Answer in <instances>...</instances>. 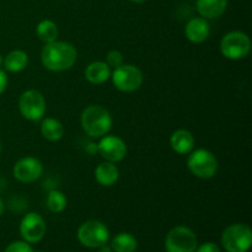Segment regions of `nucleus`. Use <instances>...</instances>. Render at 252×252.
Masks as SVG:
<instances>
[{
	"instance_id": "nucleus-1",
	"label": "nucleus",
	"mask_w": 252,
	"mask_h": 252,
	"mask_svg": "<svg viewBox=\"0 0 252 252\" xmlns=\"http://www.w3.org/2000/svg\"><path fill=\"white\" fill-rule=\"evenodd\" d=\"M78 51L69 42L54 41L44 44L41 51V62L51 71H65L75 64Z\"/></svg>"
},
{
	"instance_id": "nucleus-2",
	"label": "nucleus",
	"mask_w": 252,
	"mask_h": 252,
	"mask_svg": "<svg viewBox=\"0 0 252 252\" xmlns=\"http://www.w3.org/2000/svg\"><path fill=\"white\" fill-rule=\"evenodd\" d=\"M112 116L100 105H90L83 111L80 125L84 132L91 138H101L112 128Z\"/></svg>"
},
{
	"instance_id": "nucleus-3",
	"label": "nucleus",
	"mask_w": 252,
	"mask_h": 252,
	"mask_svg": "<svg viewBox=\"0 0 252 252\" xmlns=\"http://www.w3.org/2000/svg\"><path fill=\"white\" fill-rule=\"evenodd\" d=\"M187 167L193 176L201 180H208L216 176L218 171V160L209 150L196 149L189 154Z\"/></svg>"
},
{
	"instance_id": "nucleus-4",
	"label": "nucleus",
	"mask_w": 252,
	"mask_h": 252,
	"mask_svg": "<svg viewBox=\"0 0 252 252\" xmlns=\"http://www.w3.org/2000/svg\"><path fill=\"white\" fill-rule=\"evenodd\" d=\"M251 244L252 231L246 224H231L221 234V245L226 252H248Z\"/></svg>"
},
{
	"instance_id": "nucleus-5",
	"label": "nucleus",
	"mask_w": 252,
	"mask_h": 252,
	"mask_svg": "<svg viewBox=\"0 0 252 252\" xmlns=\"http://www.w3.org/2000/svg\"><path fill=\"white\" fill-rule=\"evenodd\" d=\"M251 52V39L245 32H228L220 41V53L229 61H239Z\"/></svg>"
},
{
	"instance_id": "nucleus-6",
	"label": "nucleus",
	"mask_w": 252,
	"mask_h": 252,
	"mask_svg": "<svg viewBox=\"0 0 252 252\" xmlns=\"http://www.w3.org/2000/svg\"><path fill=\"white\" fill-rule=\"evenodd\" d=\"M111 79L117 90L122 93H133L142 86L144 75L138 66L132 64H122L118 68L113 69Z\"/></svg>"
},
{
	"instance_id": "nucleus-7",
	"label": "nucleus",
	"mask_w": 252,
	"mask_h": 252,
	"mask_svg": "<svg viewBox=\"0 0 252 252\" xmlns=\"http://www.w3.org/2000/svg\"><path fill=\"white\" fill-rule=\"evenodd\" d=\"M46 98L36 89L24 91L19 98V110L22 117L31 122L42 120L46 113Z\"/></svg>"
},
{
	"instance_id": "nucleus-8",
	"label": "nucleus",
	"mask_w": 252,
	"mask_h": 252,
	"mask_svg": "<svg viewBox=\"0 0 252 252\" xmlns=\"http://www.w3.org/2000/svg\"><path fill=\"white\" fill-rule=\"evenodd\" d=\"M108 239V228L100 220H88L78 229V240L86 248L97 249L101 245H105Z\"/></svg>"
},
{
	"instance_id": "nucleus-9",
	"label": "nucleus",
	"mask_w": 252,
	"mask_h": 252,
	"mask_svg": "<svg viewBox=\"0 0 252 252\" xmlns=\"http://www.w3.org/2000/svg\"><path fill=\"white\" fill-rule=\"evenodd\" d=\"M166 252H194L197 249V236L193 230L185 225L175 226L165 239Z\"/></svg>"
},
{
	"instance_id": "nucleus-10",
	"label": "nucleus",
	"mask_w": 252,
	"mask_h": 252,
	"mask_svg": "<svg viewBox=\"0 0 252 252\" xmlns=\"http://www.w3.org/2000/svg\"><path fill=\"white\" fill-rule=\"evenodd\" d=\"M46 230L47 225L44 219L34 212L27 213L20 223V234L29 244L39 243L46 235Z\"/></svg>"
},
{
	"instance_id": "nucleus-11",
	"label": "nucleus",
	"mask_w": 252,
	"mask_h": 252,
	"mask_svg": "<svg viewBox=\"0 0 252 252\" xmlns=\"http://www.w3.org/2000/svg\"><path fill=\"white\" fill-rule=\"evenodd\" d=\"M97 153L105 159V161H122L127 155V145L122 138L117 135H103L97 143Z\"/></svg>"
},
{
	"instance_id": "nucleus-12",
	"label": "nucleus",
	"mask_w": 252,
	"mask_h": 252,
	"mask_svg": "<svg viewBox=\"0 0 252 252\" xmlns=\"http://www.w3.org/2000/svg\"><path fill=\"white\" fill-rule=\"evenodd\" d=\"M43 172V165L38 159L33 157L21 158L15 162L12 167V175L17 181L22 184H32L36 182Z\"/></svg>"
},
{
	"instance_id": "nucleus-13",
	"label": "nucleus",
	"mask_w": 252,
	"mask_h": 252,
	"mask_svg": "<svg viewBox=\"0 0 252 252\" xmlns=\"http://www.w3.org/2000/svg\"><path fill=\"white\" fill-rule=\"evenodd\" d=\"M211 34V26L203 17H192L185 26V36L194 44L203 43Z\"/></svg>"
},
{
	"instance_id": "nucleus-14",
	"label": "nucleus",
	"mask_w": 252,
	"mask_h": 252,
	"mask_svg": "<svg viewBox=\"0 0 252 252\" xmlns=\"http://www.w3.org/2000/svg\"><path fill=\"white\" fill-rule=\"evenodd\" d=\"M172 150L180 155H189L194 149V137L189 130L177 129L170 137Z\"/></svg>"
},
{
	"instance_id": "nucleus-15",
	"label": "nucleus",
	"mask_w": 252,
	"mask_h": 252,
	"mask_svg": "<svg viewBox=\"0 0 252 252\" xmlns=\"http://www.w3.org/2000/svg\"><path fill=\"white\" fill-rule=\"evenodd\" d=\"M228 0H197L196 9L201 17L206 20L218 19L225 12Z\"/></svg>"
},
{
	"instance_id": "nucleus-16",
	"label": "nucleus",
	"mask_w": 252,
	"mask_h": 252,
	"mask_svg": "<svg viewBox=\"0 0 252 252\" xmlns=\"http://www.w3.org/2000/svg\"><path fill=\"white\" fill-rule=\"evenodd\" d=\"M120 179V170L113 162H101L95 169V180L98 185L105 187L113 186Z\"/></svg>"
},
{
	"instance_id": "nucleus-17",
	"label": "nucleus",
	"mask_w": 252,
	"mask_h": 252,
	"mask_svg": "<svg viewBox=\"0 0 252 252\" xmlns=\"http://www.w3.org/2000/svg\"><path fill=\"white\" fill-rule=\"evenodd\" d=\"M111 68L105 62L96 61L86 66L85 79L94 85H101L111 78Z\"/></svg>"
},
{
	"instance_id": "nucleus-18",
	"label": "nucleus",
	"mask_w": 252,
	"mask_h": 252,
	"mask_svg": "<svg viewBox=\"0 0 252 252\" xmlns=\"http://www.w3.org/2000/svg\"><path fill=\"white\" fill-rule=\"evenodd\" d=\"M2 65L10 73H20L29 65V56L22 49H14L6 54Z\"/></svg>"
},
{
	"instance_id": "nucleus-19",
	"label": "nucleus",
	"mask_w": 252,
	"mask_h": 252,
	"mask_svg": "<svg viewBox=\"0 0 252 252\" xmlns=\"http://www.w3.org/2000/svg\"><path fill=\"white\" fill-rule=\"evenodd\" d=\"M41 134L48 142H58L64 135V127L61 121L56 118L47 117L42 120Z\"/></svg>"
},
{
	"instance_id": "nucleus-20",
	"label": "nucleus",
	"mask_w": 252,
	"mask_h": 252,
	"mask_svg": "<svg viewBox=\"0 0 252 252\" xmlns=\"http://www.w3.org/2000/svg\"><path fill=\"white\" fill-rule=\"evenodd\" d=\"M36 34L39 41L43 42L44 44L51 43V42L57 41V38H58V26L52 20H42L37 25Z\"/></svg>"
},
{
	"instance_id": "nucleus-21",
	"label": "nucleus",
	"mask_w": 252,
	"mask_h": 252,
	"mask_svg": "<svg viewBox=\"0 0 252 252\" xmlns=\"http://www.w3.org/2000/svg\"><path fill=\"white\" fill-rule=\"evenodd\" d=\"M137 246V239L128 233L118 234L111 241V249L113 252H135Z\"/></svg>"
},
{
	"instance_id": "nucleus-22",
	"label": "nucleus",
	"mask_w": 252,
	"mask_h": 252,
	"mask_svg": "<svg viewBox=\"0 0 252 252\" xmlns=\"http://www.w3.org/2000/svg\"><path fill=\"white\" fill-rule=\"evenodd\" d=\"M46 204L47 208H48L52 213H62V212L66 208L68 201H66L65 194L62 191H58V189H51V191L48 192V194H47Z\"/></svg>"
},
{
	"instance_id": "nucleus-23",
	"label": "nucleus",
	"mask_w": 252,
	"mask_h": 252,
	"mask_svg": "<svg viewBox=\"0 0 252 252\" xmlns=\"http://www.w3.org/2000/svg\"><path fill=\"white\" fill-rule=\"evenodd\" d=\"M106 64H107L110 68H118V66H121L122 64H125L123 54L121 53L120 51H117V49H112V51L108 52L107 56H106Z\"/></svg>"
},
{
	"instance_id": "nucleus-24",
	"label": "nucleus",
	"mask_w": 252,
	"mask_h": 252,
	"mask_svg": "<svg viewBox=\"0 0 252 252\" xmlns=\"http://www.w3.org/2000/svg\"><path fill=\"white\" fill-rule=\"evenodd\" d=\"M4 252H34L32 250L31 245L26 241H15V243H11L6 249H5Z\"/></svg>"
},
{
	"instance_id": "nucleus-25",
	"label": "nucleus",
	"mask_w": 252,
	"mask_h": 252,
	"mask_svg": "<svg viewBox=\"0 0 252 252\" xmlns=\"http://www.w3.org/2000/svg\"><path fill=\"white\" fill-rule=\"evenodd\" d=\"M194 252H220V248L214 243H206L197 248Z\"/></svg>"
},
{
	"instance_id": "nucleus-26",
	"label": "nucleus",
	"mask_w": 252,
	"mask_h": 252,
	"mask_svg": "<svg viewBox=\"0 0 252 252\" xmlns=\"http://www.w3.org/2000/svg\"><path fill=\"white\" fill-rule=\"evenodd\" d=\"M7 83H9V79H7L6 73L0 69V95H1L5 90H6Z\"/></svg>"
},
{
	"instance_id": "nucleus-27",
	"label": "nucleus",
	"mask_w": 252,
	"mask_h": 252,
	"mask_svg": "<svg viewBox=\"0 0 252 252\" xmlns=\"http://www.w3.org/2000/svg\"><path fill=\"white\" fill-rule=\"evenodd\" d=\"M85 152L90 155L96 154V153H97V144L94 142H89L88 145L85 147Z\"/></svg>"
},
{
	"instance_id": "nucleus-28",
	"label": "nucleus",
	"mask_w": 252,
	"mask_h": 252,
	"mask_svg": "<svg viewBox=\"0 0 252 252\" xmlns=\"http://www.w3.org/2000/svg\"><path fill=\"white\" fill-rule=\"evenodd\" d=\"M97 249H98V252H113L112 249H111V246H107L106 244L105 245H101L100 248Z\"/></svg>"
},
{
	"instance_id": "nucleus-29",
	"label": "nucleus",
	"mask_w": 252,
	"mask_h": 252,
	"mask_svg": "<svg viewBox=\"0 0 252 252\" xmlns=\"http://www.w3.org/2000/svg\"><path fill=\"white\" fill-rule=\"evenodd\" d=\"M4 211H5V204H4V202H2V199L0 198V217L2 216Z\"/></svg>"
},
{
	"instance_id": "nucleus-30",
	"label": "nucleus",
	"mask_w": 252,
	"mask_h": 252,
	"mask_svg": "<svg viewBox=\"0 0 252 252\" xmlns=\"http://www.w3.org/2000/svg\"><path fill=\"white\" fill-rule=\"evenodd\" d=\"M129 1H133V2H137V4H142V2L147 1V0H129Z\"/></svg>"
},
{
	"instance_id": "nucleus-31",
	"label": "nucleus",
	"mask_w": 252,
	"mask_h": 252,
	"mask_svg": "<svg viewBox=\"0 0 252 252\" xmlns=\"http://www.w3.org/2000/svg\"><path fill=\"white\" fill-rule=\"evenodd\" d=\"M2 64H4V57H2L1 54H0V69H1Z\"/></svg>"
},
{
	"instance_id": "nucleus-32",
	"label": "nucleus",
	"mask_w": 252,
	"mask_h": 252,
	"mask_svg": "<svg viewBox=\"0 0 252 252\" xmlns=\"http://www.w3.org/2000/svg\"><path fill=\"white\" fill-rule=\"evenodd\" d=\"M1 150H2V147H1V143H0V154H1Z\"/></svg>"
}]
</instances>
